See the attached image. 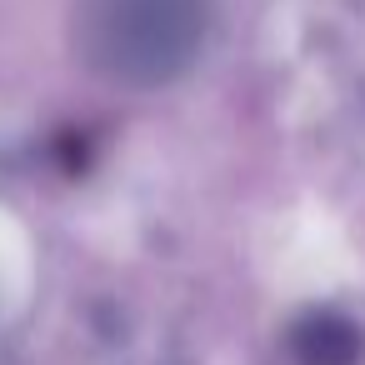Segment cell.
<instances>
[{
  "label": "cell",
  "mask_w": 365,
  "mask_h": 365,
  "mask_svg": "<svg viewBox=\"0 0 365 365\" xmlns=\"http://www.w3.org/2000/svg\"><path fill=\"white\" fill-rule=\"evenodd\" d=\"M295 350H300L305 365H350L355 360V335L345 325H335V320H310L300 330Z\"/></svg>",
  "instance_id": "6da1fadb"
}]
</instances>
